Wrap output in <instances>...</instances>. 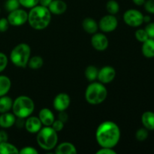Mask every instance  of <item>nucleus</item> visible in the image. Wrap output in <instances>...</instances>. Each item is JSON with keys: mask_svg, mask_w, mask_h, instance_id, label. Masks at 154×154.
<instances>
[{"mask_svg": "<svg viewBox=\"0 0 154 154\" xmlns=\"http://www.w3.org/2000/svg\"><path fill=\"white\" fill-rule=\"evenodd\" d=\"M121 132L118 125L113 121L102 122L96 132V139L101 147L114 148L120 141Z\"/></svg>", "mask_w": 154, "mask_h": 154, "instance_id": "obj_1", "label": "nucleus"}, {"mask_svg": "<svg viewBox=\"0 0 154 154\" xmlns=\"http://www.w3.org/2000/svg\"><path fill=\"white\" fill-rule=\"evenodd\" d=\"M28 13V21L30 26L35 30H43L49 26L51 20V11L48 7L41 5L30 8Z\"/></svg>", "mask_w": 154, "mask_h": 154, "instance_id": "obj_2", "label": "nucleus"}, {"mask_svg": "<svg viewBox=\"0 0 154 154\" xmlns=\"http://www.w3.org/2000/svg\"><path fill=\"white\" fill-rule=\"evenodd\" d=\"M107 96L108 90L101 82H92L86 89L85 99L90 105H96L102 103Z\"/></svg>", "mask_w": 154, "mask_h": 154, "instance_id": "obj_3", "label": "nucleus"}, {"mask_svg": "<svg viewBox=\"0 0 154 154\" xmlns=\"http://www.w3.org/2000/svg\"><path fill=\"white\" fill-rule=\"evenodd\" d=\"M35 110V103L32 99L26 96H20L13 101L12 111L16 117L27 118L31 116Z\"/></svg>", "mask_w": 154, "mask_h": 154, "instance_id": "obj_4", "label": "nucleus"}, {"mask_svg": "<svg viewBox=\"0 0 154 154\" xmlns=\"http://www.w3.org/2000/svg\"><path fill=\"white\" fill-rule=\"evenodd\" d=\"M36 140L39 147L45 150L55 149L58 142V135L51 126H45L38 132Z\"/></svg>", "mask_w": 154, "mask_h": 154, "instance_id": "obj_5", "label": "nucleus"}, {"mask_svg": "<svg viewBox=\"0 0 154 154\" xmlns=\"http://www.w3.org/2000/svg\"><path fill=\"white\" fill-rule=\"evenodd\" d=\"M31 55V48L26 43H20L16 45L12 49L10 54L11 63L19 68H25L27 66L29 60Z\"/></svg>", "mask_w": 154, "mask_h": 154, "instance_id": "obj_6", "label": "nucleus"}, {"mask_svg": "<svg viewBox=\"0 0 154 154\" xmlns=\"http://www.w3.org/2000/svg\"><path fill=\"white\" fill-rule=\"evenodd\" d=\"M144 15L136 9H129L123 14L125 23L131 27H138L144 23Z\"/></svg>", "mask_w": 154, "mask_h": 154, "instance_id": "obj_7", "label": "nucleus"}, {"mask_svg": "<svg viewBox=\"0 0 154 154\" xmlns=\"http://www.w3.org/2000/svg\"><path fill=\"white\" fill-rule=\"evenodd\" d=\"M7 19L10 25L13 26H20L28 21V13L25 10L18 8L9 12Z\"/></svg>", "mask_w": 154, "mask_h": 154, "instance_id": "obj_8", "label": "nucleus"}, {"mask_svg": "<svg viewBox=\"0 0 154 154\" xmlns=\"http://www.w3.org/2000/svg\"><path fill=\"white\" fill-rule=\"evenodd\" d=\"M99 28L103 32H111L117 28L118 20L113 14H108L102 17L99 20Z\"/></svg>", "mask_w": 154, "mask_h": 154, "instance_id": "obj_9", "label": "nucleus"}, {"mask_svg": "<svg viewBox=\"0 0 154 154\" xmlns=\"http://www.w3.org/2000/svg\"><path fill=\"white\" fill-rule=\"evenodd\" d=\"M91 45L98 51H104L108 48L109 42L107 36L103 33H94L91 38Z\"/></svg>", "mask_w": 154, "mask_h": 154, "instance_id": "obj_10", "label": "nucleus"}, {"mask_svg": "<svg viewBox=\"0 0 154 154\" xmlns=\"http://www.w3.org/2000/svg\"><path fill=\"white\" fill-rule=\"evenodd\" d=\"M71 104V98L67 93H60L55 96L53 102L54 108L56 111H66Z\"/></svg>", "mask_w": 154, "mask_h": 154, "instance_id": "obj_11", "label": "nucleus"}, {"mask_svg": "<svg viewBox=\"0 0 154 154\" xmlns=\"http://www.w3.org/2000/svg\"><path fill=\"white\" fill-rule=\"evenodd\" d=\"M116 77V71L114 68L111 66H104L99 70L97 79L102 84H109L112 82Z\"/></svg>", "mask_w": 154, "mask_h": 154, "instance_id": "obj_12", "label": "nucleus"}, {"mask_svg": "<svg viewBox=\"0 0 154 154\" xmlns=\"http://www.w3.org/2000/svg\"><path fill=\"white\" fill-rule=\"evenodd\" d=\"M26 130L32 134H35L42 128V123L40 119L37 117H28L25 120Z\"/></svg>", "mask_w": 154, "mask_h": 154, "instance_id": "obj_13", "label": "nucleus"}, {"mask_svg": "<svg viewBox=\"0 0 154 154\" xmlns=\"http://www.w3.org/2000/svg\"><path fill=\"white\" fill-rule=\"evenodd\" d=\"M48 8L53 14L60 15L66 11L67 4L63 0H53Z\"/></svg>", "mask_w": 154, "mask_h": 154, "instance_id": "obj_14", "label": "nucleus"}, {"mask_svg": "<svg viewBox=\"0 0 154 154\" xmlns=\"http://www.w3.org/2000/svg\"><path fill=\"white\" fill-rule=\"evenodd\" d=\"M38 118L40 119L42 125H44L45 126H51L55 120L54 114H53L51 110L46 108H44L40 110L38 114Z\"/></svg>", "mask_w": 154, "mask_h": 154, "instance_id": "obj_15", "label": "nucleus"}, {"mask_svg": "<svg viewBox=\"0 0 154 154\" xmlns=\"http://www.w3.org/2000/svg\"><path fill=\"white\" fill-rule=\"evenodd\" d=\"M16 116L12 113L5 112L0 114V127L3 129H8L15 124Z\"/></svg>", "mask_w": 154, "mask_h": 154, "instance_id": "obj_16", "label": "nucleus"}, {"mask_svg": "<svg viewBox=\"0 0 154 154\" xmlns=\"http://www.w3.org/2000/svg\"><path fill=\"white\" fill-rule=\"evenodd\" d=\"M78 153L75 146L70 142H63L56 146L55 153L57 154H75Z\"/></svg>", "mask_w": 154, "mask_h": 154, "instance_id": "obj_17", "label": "nucleus"}, {"mask_svg": "<svg viewBox=\"0 0 154 154\" xmlns=\"http://www.w3.org/2000/svg\"><path fill=\"white\" fill-rule=\"evenodd\" d=\"M82 27L86 32L89 34H94L97 32L99 29V24L94 19L91 17H87L83 20Z\"/></svg>", "mask_w": 154, "mask_h": 154, "instance_id": "obj_18", "label": "nucleus"}, {"mask_svg": "<svg viewBox=\"0 0 154 154\" xmlns=\"http://www.w3.org/2000/svg\"><path fill=\"white\" fill-rule=\"evenodd\" d=\"M141 123L144 128L150 131L154 130V112L150 111H145L141 116Z\"/></svg>", "mask_w": 154, "mask_h": 154, "instance_id": "obj_19", "label": "nucleus"}, {"mask_svg": "<svg viewBox=\"0 0 154 154\" xmlns=\"http://www.w3.org/2000/svg\"><path fill=\"white\" fill-rule=\"evenodd\" d=\"M141 52L146 58H153L154 57V39L149 38L147 40L143 42Z\"/></svg>", "mask_w": 154, "mask_h": 154, "instance_id": "obj_20", "label": "nucleus"}, {"mask_svg": "<svg viewBox=\"0 0 154 154\" xmlns=\"http://www.w3.org/2000/svg\"><path fill=\"white\" fill-rule=\"evenodd\" d=\"M11 81L6 75H0V97L5 96L11 90Z\"/></svg>", "mask_w": 154, "mask_h": 154, "instance_id": "obj_21", "label": "nucleus"}, {"mask_svg": "<svg viewBox=\"0 0 154 154\" xmlns=\"http://www.w3.org/2000/svg\"><path fill=\"white\" fill-rule=\"evenodd\" d=\"M13 100L8 96H3L0 97V114L8 112L12 109Z\"/></svg>", "mask_w": 154, "mask_h": 154, "instance_id": "obj_22", "label": "nucleus"}, {"mask_svg": "<svg viewBox=\"0 0 154 154\" xmlns=\"http://www.w3.org/2000/svg\"><path fill=\"white\" fill-rule=\"evenodd\" d=\"M19 153L17 147L7 141L0 143V154Z\"/></svg>", "mask_w": 154, "mask_h": 154, "instance_id": "obj_23", "label": "nucleus"}, {"mask_svg": "<svg viewBox=\"0 0 154 154\" xmlns=\"http://www.w3.org/2000/svg\"><path fill=\"white\" fill-rule=\"evenodd\" d=\"M44 65V60L40 56H34L29 58L27 66L33 70H38L41 69Z\"/></svg>", "mask_w": 154, "mask_h": 154, "instance_id": "obj_24", "label": "nucleus"}, {"mask_svg": "<svg viewBox=\"0 0 154 154\" xmlns=\"http://www.w3.org/2000/svg\"><path fill=\"white\" fill-rule=\"evenodd\" d=\"M98 74H99V69L97 67L94 66H89L85 69V77L87 81L93 82L96 81L98 78Z\"/></svg>", "mask_w": 154, "mask_h": 154, "instance_id": "obj_25", "label": "nucleus"}, {"mask_svg": "<svg viewBox=\"0 0 154 154\" xmlns=\"http://www.w3.org/2000/svg\"><path fill=\"white\" fill-rule=\"evenodd\" d=\"M106 9L109 14L115 15L120 11V5L115 0H109L106 3Z\"/></svg>", "mask_w": 154, "mask_h": 154, "instance_id": "obj_26", "label": "nucleus"}, {"mask_svg": "<svg viewBox=\"0 0 154 154\" xmlns=\"http://www.w3.org/2000/svg\"><path fill=\"white\" fill-rule=\"evenodd\" d=\"M20 3L19 0H6L5 3V8L6 11L8 12L20 8Z\"/></svg>", "mask_w": 154, "mask_h": 154, "instance_id": "obj_27", "label": "nucleus"}, {"mask_svg": "<svg viewBox=\"0 0 154 154\" xmlns=\"http://www.w3.org/2000/svg\"><path fill=\"white\" fill-rule=\"evenodd\" d=\"M149 132L146 128H140L135 132V138L138 141H144L148 138Z\"/></svg>", "mask_w": 154, "mask_h": 154, "instance_id": "obj_28", "label": "nucleus"}, {"mask_svg": "<svg viewBox=\"0 0 154 154\" xmlns=\"http://www.w3.org/2000/svg\"><path fill=\"white\" fill-rule=\"evenodd\" d=\"M135 38L139 42H141V43H143V42H144L146 40H147L149 38L147 32L145 31V29H137L135 31Z\"/></svg>", "mask_w": 154, "mask_h": 154, "instance_id": "obj_29", "label": "nucleus"}, {"mask_svg": "<svg viewBox=\"0 0 154 154\" xmlns=\"http://www.w3.org/2000/svg\"><path fill=\"white\" fill-rule=\"evenodd\" d=\"M20 5L26 8H32L39 4V0H19Z\"/></svg>", "mask_w": 154, "mask_h": 154, "instance_id": "obj_30", "label": "nucleus"}, {"mask_svg": "<svg viewBox=\"0 0 154 154\" xmlns=\"http://www.w3.org/2000/svg\"><path fill=\"white\" fill-rule=\"evenodd\" d=\"M8 63V57L4 53L0 52V73L6 69Z\"/></svg>", "mask_w": 154, "mask_h": 154, "instance_id": "obj_31", "label": "nucleus"}, {"mask_svg": "<svg viewBox=\"0 0 154 154\" xmlns=\"http://www.w3.org/2000/svg\"><path fill=\"white\" fill-rule=\"evenodd\" d=\"M20 154H38V151L36 150L35 147H31V146H26V147H24L21 149L20 150H19Z\"/></svg>", "mask_w": 154, "mask_h": 154, "instance_id": "obj_32", "label": "nucleus"}, {"mask_svg": "<svg viewBox=\"0 0 154 154\" xmlns=\"http://www.w3.org/2000/svg\"><path fill=\"white\" fill-rule=\"evenodd\" d=\"M144 6L146 11L154 14V0H146Z\"/></svg>", "mask_w": 154, "mask_h": 154, "instance_id": "obj_33", "label": "nucleus"}, {"mask_svg": "<svg viewBox=\"0 0 154 154\" xmlns=\"http://www.w3.org/2000/svg\"><path fill=\"white\" fill-rule=\"evenodd\" d=\"M144 29L147 32L148 37L150 38L154 39V22H150L147 23V26H146Z\"/></svg>", "mask_w": 154, "mask_h": 154, "instance_id": "obj_34", "label": "nucleus"}, {"mask_svg": "<svg viewBox=\"0 0 154 154\" xmlns=\"http://www.w3.org/2000/svg\"><path fill=\"white\" fill-rule=\"evenodd\" d=\"M64 124L65 123H63V122H62L61 120H54L52 126H51V127H52L56 132H60V131L63 130V128H64Z\"/></svg>", "mask_w": 154, "mask_h": 154, "instance_id": "obj_35", "label": "nucleus"}, {"mask_svg": "<svg viewBox=\"0 0 154 154\" xmlns=\"http://www.w3.org/2000/svg\"><path fill=\"white\" fill-rule=\"evenodd\" d=\"M9 23L7 18H1L0 19V32H5L8 29Z\"/></svg>", "mask_w": 154, "mask_h": 154, "instance_id": "obj_36", "label": "nucleus"}, {"mask_svg": "<svg viewBox=\"0 0 154 154\" xmlns=\"http://www.w3.org/2000/svg\"><path fill=\"white\" fill-rule=\"evenodd\" d=\"M96 154H117V152L113 148L102 147L98 151H96Z\"/></svg>", "mask_w": 154, "mask_h": 154, "instance_id": "obj_37", "label": "nucleus"}, {"mask_svg": "<svg viewBox=\"0 0 154 154\" xmlns=\"http://www.w3.org/2000/svg\"><path fill=\"white\" fill-rule=\"evenodd\" d=\"M68 119H69V115H68L67 113L66 112V111H59L58 120H61L62 122H63L64 123H66V122L68 121Z\"/></svg>", "mask_w": 154, "mask_h": 154, "instance_id": "obj_38", "label": "nucleus"}, {"mask_svg": "<svg viewBox=\"0 0 154 154\" xmlns=\"http://www.w3.org/2000/svg\"><path fill=\"white\" fill-rule=\"evenodd\" d=\"M8 141V134L5 131H0V143Z\"/></svg>", "mask_w": 154, "mask_h": 154, "instance_id": "obj_39", "label": "nucleus"}, {"mask_svg": "<svg viewBox=\"0 0 154 154\" xmlns=\"http://www.w3.org/2000/svg\"><path fill=\"white\" fill-rule=\"evenodd\" d=\"M53 0H39V5L45 7H48L50 4L51 3Z\"/></svg>", "mask_w": 154, "mask_h": 154, "instance_id": "obj_40", "label": "nucleus"}, {"mask_svg": "<svg viewBox=\"0 0 154 154\" xmlns=\"http://www.w3.org/2000/svg\"><path fill=\"white\" fill-rule=\"evenodd\" d=\"M132 2L137 6H142L145 3L146 0H132Z\"/></svg>", "mask_w": 154, "mask_h": 154, "instance_id": "obj_41", "label": "nucleus"}, {"mask_svg": "<svg viewBox=\"0 0 154 154\" xmlns=\"http://www.w3.org/2000/svg\"><path fill=\"white\" fill-rule=\"evenodd\" d=\"M143 20H144V23H148L151 22V17H150L149 15H144V18H143Z\"/></svg>", "mask_w": 154, "mask_h": 154, "instance_id": "obj_42", "label": "nucleus"}, {"mask_svg": "<svg viewBox=\"0 0 154 154\" xmlns=\"http://www.w3.org/2000/svg\"><path fill=\"white\" fill-rule=\"evenodd\" d=\"M0 13H1V8H0Z\"/></svg>", "mask_w": 154, "mask_h": 154, "instance_id": "obj_43", "label": "nucleus"}]
</instances>
